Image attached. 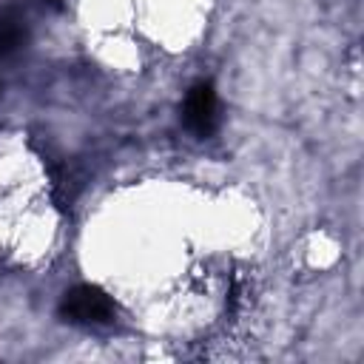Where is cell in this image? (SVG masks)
<instances>
[{"label":"cell","instance_id":"3","mask_svg":"<svg viewBox=\"0 0 364 364\" xmlns=\"http://www.w3.org/2000/svg\"><path fill=\"white\" fill-rule=\"evenodd\" d=\"M28 28H26V17L17 6H6L0 11V54H14L17 48L26 46Z\"/></svg>","mask_w":364,"mask_h":364},{"label":"cell","instance_id":"1","mask_svg":"<svg viewBox=\"0 0 364 364\" xmlns=\"http://www.w3.org/2000/svg\"><path fill=\"white\" fill-rule=\"evenodd\" d=\"M60 316L71 324H105L114 318V299L97 284H77L65 290Z\"/></svg>","mask_w":364,"mask_h":364},{"label":"cell","instance_id":"2","mask_svg":"<svg viewBox=\"0 0 364 364\" xmlns=\"http://www.w3.org/2000/svg\"><path fill=\"white\" fill-rule=\"evenodd\" d=\"M182 119L185 128L193 136H210L219 125V105H216V91L210 82H196L182 105Z\"/></svg>","mask_w":364,"mask_h":364}]
</instances>
